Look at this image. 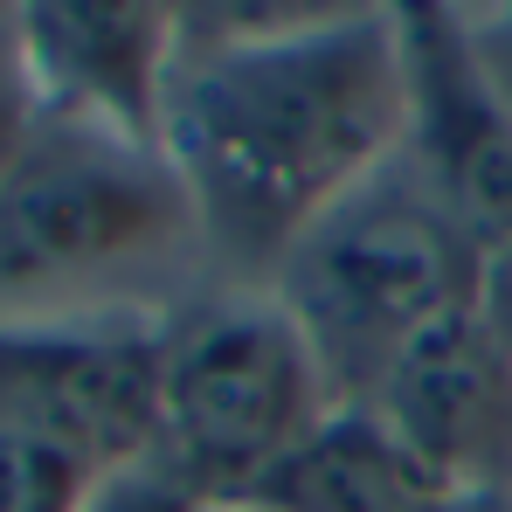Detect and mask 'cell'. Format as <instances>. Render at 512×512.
Masks as SVG:
<instances>
[{
    "label": "cell",
    "mask_w": 512,
    "mask_h": 512,
    "mask_svg": "<svg viewBox=\"0 0 512 512\" xmlns=\"http://www.w3.org/2000/svg\"><path fill=\"white\" fill-rule=\"evenodd\" d=\"M485 263L416 160L395 153L291 243L270 291L312 340L333 402L367 409L409 346L485 298Z\"/></svg>",
    "instance_id": "3"
},
{
    "label": "cell",
    "mask_w": 512,
    "mask_h": 512,
    "mask_svg": "<svg viewBox=\"0 0 512 512\" xmlns=\"http://www.w3.org/2000/svg\"><path fill=\"white\" fill-rule=\"evenodd\" d=\"M35 118H42V97L28 77V56H21V28H14V7H0V173L28 146Z\"/></svg>",
    "instance_id": "12"
},
{
    "label": "cell",
    "mask_w": 512,
    "mask_h": 512,
    "mask_svg": "<svg viewBox=\"0 0 512 512\" xmlns=\"http://www.w3.org/2000/svg\"><path fill=\"white\" fill-rule=\"evenodd\" d=\"M478 305L492 312V326L512 340V243L492 256V263H485V298H478Z\"/></svg>",
    "instance_id": "14"
},
{
    "label": "cell",
    "mask_w": 512,
    "mask_h": 512,
    "mask_svg": "<svg viewBox=\"0 0 512 512\" xmlns=\"http://www.w3.org/2000/svg\"><path fill=\"white\" fill-rule=\"evenodd\" d=\"M409 132L402 7H180L160 146L222 284H270L291 243Z\"/></svg>",
    "instance_id": "1"
},
{
    "label": "cell",
    "mask_w": 512,
    "mask_h": 512,
    "mask_svg": "<svg viewBox=\"0 0 512 512\" xmlns=\"http://www.w3.org/2000/svg\"><path fill=\"white\" fill-rule=\"evenodd\" d=\"M84 512H215L187 478H173L160 457H139V464H118L97 478Z\"/></svg>",
    "instance_id": "11"
},
{
    "label": "cell",
    "mask_w": 512,
    "mask_h": 512,
    "mask_svg": "<svg viewBox=\"0 0 512 512\" xmlns=\"http://www.w3.org/2000/svg\"><path fill=\"white\" fill-rule=\"evenodd\" d=\"M340 402L270 284H208L167 319L160 464L208 506H243Z\"/></svg>",
    "instance_id": "4"
},
{
    "label": "cell",
    "mask_w": 512,
    "mask_h": 512,
    "mask_svg": "<svg viewBox=\"0 0 512 512\" xmlns=\"http://www.w3.org/2000/svg\"><path fill=\"white\" fill-rule=\"evenodd\" d=\"M215 512H263V506H215Z\"/></svg>",
    "instance_id": "16"
},
{
    "label": "cell",
    "mask_w": 512,
    "mask_h": 512,
    "mask_svg": "<svg viewBox=\"0 0 512 512\" xmlns=\"http://www.w3.org/2000/svg\"><path fill=\"white\" fill-rule=\"evenodd\" d=\"M215 277L167 146L42 111L0 173V326H167Z\"/></svg>",
    "instance_id": "2"
},
{
    "label": "cell",
    "mask_w": 512,
    "mask_h": 512,
    "mask_svg": "<svg viewBox=\"0 0 512 512\" xmlns=\"http://www.w3.org/2000/svg\"><path fill=\"white\" fill-rule=\"evenodd\" d=\"M42 111L90 118L160 146L180 63V7L160 0H28L14 7Z\"/></svg>",
    "instance_id": "8"
},
{
    "label": "cell",
    "mask_w": 512,
    "mask_h": 512,
    "mask_svg": "<svg viewBox=\"0 0 512 512\" xmlns=\"http://www.w3.org/2000/svg\"><path fill=\"white\" fill-rule=\"evenodd\" d=\"M97 478L104 471L77 450L0 423V512H84Z\"/></svg>",
    "instance_id": "10"
},
{
    "label": "cell",
    "mask_w": 512,
    "mask_h": 512,
    "mask_svg": "<svg viewBox=\"0 0 512 512\" xmlns=\"http://www.w3.org/2000/svg\"><path fill=\"white\" fill-rule=\"evenodd\" d=\"M429 512H512V492H464V499H436Z\"/></svg>",
    "instance_id": "15"
},
{
    "label": "cell",
    "mask_w": 512,
    "mask_h": 512,
    "mask_svg": "<svg viewBox=\"0 0 512 512\" xmlns=\"http://www.w3.org/2000/svg\"><path fill=\"white\" fill-rule=\"evenodd\" d=\"M402 63H409L402 153L436 187V201L464 222V236L485 256H499L512 243V111L471 49V21L457 7L409 0Z\"/></svg>",
    "instance_id": "7"
},
{
    "label": "cell",
    "mask_w": 512,
    "mask_h": 512,
    "mask_svg": "<svg viewBox=\"0 0 512 512\" xmlns=\"http://www.w3.org/2000/svg\"><path fill=\"white\" fill-rule=\"evenodd\" d=\"M167 326H0V423L97 471L160 450Z\"/></svg>",
    "instance_id": "5"
},
{
    "label": "cell",
    "mask_w": 512,
    "mask_h": 512,
    "mask_svg": "<svg viewBox=\"0 0 512 512\" xmlns=\"http://www.w3.org/2000/svg\"><path fill=\"white\" fill-rule=\"evenodd\" d=\"M471 21V49H478V63L492 70V84L506 97L512 111V7H485V14H464Z\"/></svg>",
    "instance_id": "13"
},
{
    "label": "cell",
    "mask_w": 512,
    "mask_h": 512,
    "mask_svg": "<svg viewBox=\"0 0 512 512\" xmlns=\"http://www.w3.org/2000/svg\"><path fill=\"white\" fill-rule=\"evenodd\" d=\"M243 506L263 512H429L436 492L367 409H333Z\"/></svg>",
    "instance_id": "9"
},
{
    "label": "cell",
    "mask_w": 512,
    "mask_h": 512,
    "mask_svg": "<svg viewBox=\"0 0 512 512\" xmlns=\"http://www.w3.org/2000/svg\"><path fill=\"white\" fill-rule=\"evenodd\" d=\"M367 416L395 436L436 499L512 492V340L485 305L450 312L409 346Z\"/></svg>",
    "instance_id": "6"
}]
</instances>
